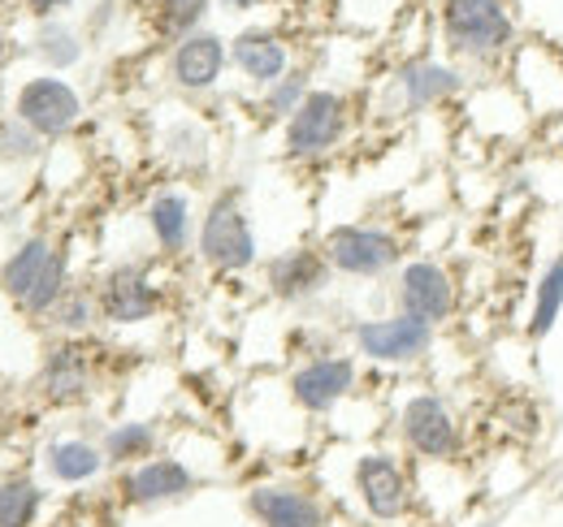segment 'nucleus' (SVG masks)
I'll use <instances>...</instances> for the list:
<instances>
[{"label": "nucleus", "instance_id": "f257e3e1", "mask_svg": "<svg viewBox=\"0 0 563 527\" xmlns=\"http://www.w3.org/2000/svg\"><path fill=\"white\" fill-rule=\"evenodd\" d=\"M442 44L455 66L507 69L511 53L525 44L516 0H442L438 13Z\"/></svg>", "mask_w": 563, "mask_h": 527}, {"label": "nucleus", "instance_id": "f03ea898", "mask_svg": "<svg viewBox=\"0 0 563 527\" xmlns=\"http://www.w3.org/2000/svg\"><path fill=\"white\" fill-rule=\"evenodd\" d=\"M399 437L421 462H460L468 450L460 411L438 390H421L399 406Z\"/></svg>", "mask_w": 563, "mask_h": 527}, {"label": "nucleus", "instance_id": "7ed1b4c3", "mask_svg": "<svg viewBox=\"0 0 563 527\" xmlns=\"http://www.w3.org/2000/svg\"><path fill=\"white\" fill-rule=\"evenodd\" d=\"M0 285L13 303H22L31 316H53V307L66 299V256L48 238H31L13 260L4 264Z\"/></svg>", "mask_w": 563, "mask_h": 527}, {"label": "nucleus", "instance_id": "20e7f679", "mask_svg": "<svg viewBox=\"0 0 563 527\" xmlns=\"http://www.w3.org/2000/svg\"><path fill=\"white\" fill-rule=\"evenodd\" d=\"M395 303L404 316L421 321L429 329H442L460 312V277L451 272V264L433 256L404 260V268L395 272Z\"/></svg>", "mask_w": 563, "mask_h": 527}, {"label": "nucleus", "instance_id": "39448f33", "mask_svg": "<svg viewBox=\"0 0 563 527\" xmlns=\"http://www.w3.org/2000/svg\"><path fill=\"white\" fill-rule=\"evenodd\" d=\"M321 251H325L334 272L360 277V281H373V277L404 268V238L395 229H382V225H334L325 234Z\"/></svg>", "mask_w": 563, "mask_h": 527}, {"label": "nucleus", "instance_id": "423d86ee", "mask_svg": "<svg viewBox=\"0 0 563 527\" xmlns=\"http://www.w3.org/2000/svg\"><path fill=\"white\" fill-rule=\"evenodd\" d=\"M507 82L520 91V100L529 104V113L538 122H560L563 117V57L555 44L542 40H525L511 61H507Z\"/></svg>", "mask_w": 563, "mask_h": 527}, {"label": "nucleus", "instance_id": "0eeeda50", "mask_svg": "<svg viewBox=\"0 0 563 527\" xmlns=\"http://www.w3.org/2000/svg\"><path fill=\"white\" fill-rule=\"evenodd\" d=\"M200 256L217 272H247L256 264V229L239 195H217L200 221Z\"/></svg>", "mask_w": 563, "mask_h": 527}, {"label": "nucleus", "instance_id": "6e6552de", "mask_svg": "<svg viewBox=\"0 0 563 527\" xmlns=\"http://www.w3.org/2000/svg\"><path fill=\"white\" fill-rule=\"evenodd\" d=\"M355 493H360L368 519H377V524H399L417 506L412 475L390 450H368L355 459Z\"/></svg>", "mask_w": 563, "mask_h": 527}, {"label": "nucleus", "instance_id": "1a4fd4ad", "mask_svg": "<svg viewBox=\"0 0 563 527\" xmlns=\"http://www.w3.org/2000/svg\"><path fill=\"white\" fill-rule=\"evenodd\" d=\"M347 122H352V109L339 91L330 87H312V96L299 104V113L286 122V156H299V160H312V156H325L343 143L347 134Z\"/></svg>", "mask_w": 563, "mask_h": 527}, {"label": "nucleus", "instance_id": "9d476101", "mask_svg": "<svg viewBox=\"0 0 563 527\" xmlns=\"http://www.w3.org/2000/svg\"><path fill=\"white\" fill-rule=\"evenodd\" d=\"M352 337H355V350L368 363L408 368V363H421L424 355L433 350L438 329H429V325L404 316V312H390V316H377V321H360Z\"/></svg>", "mask_w": 563, "mask_h": 527}, {"label": "nucleus", "instance_id": "9b49d317", "mask_svg": "<svg viewBox=\"0 0 563 527\" xmlns=\"http://www.w3.org/2000/svg\"><path fill=\"white\" fill-rule=\"evenodd\" d=\"M395 87H399V100H404L408 113H429V109L464 100L473 78H468V69L455 66L451 57H412L395 74Z\"/></svg>", "mask_w": 563, "mask_h": 527}, {"label": "nucleus", "instance_id": "f8f14e48", "mask_svg": "<svg viewBox=\"0 0 563 527\" xmlns=\"http://www.w3.org/2000/svg\"><path fill=\"white\" fill-rule=\"evenodd\" d=\"M355 390V359L352 355H317L290 372V397L308 415H330L343 397Z\"/></svg>", "mask_w": 563, "mask_h": 527}, {"label": "nucleus", "instance_id": "ddd939ff", "mask_svg": "<svg viewBox=\"0 0 563 527\" xmlns=\"http://www.w3.org/2000/svg\"><path fill=\"white\" fill-rule=\"evenodd\" d=\"M96 303H100V316L109 325H143V321L156 316L161 290L152 285V277L140 264H118L113 272H104L100 290H96Z\"/></svg>", "mask_w": 563, "mask_h": 527}, {"label": "nucleus", "instance_id": "4468645a", "mask_svg": "<svg viewBox=\"0 0 563 527\" xmlns=\"http://www.w3.org/2000/svg\"><path fill=\"white\" fill-rule=\"evenodd\" d=\"M78 117H82V100L62 78H35L18 96V122H26L40 138L70 134L78 126Z\"/></svg>", "mask_w": 563, "mask_h": 527}, {"label": "nucleus", "instance_id": "2eb2a0df", "mask_svg": "<svg viewBox=\"0 0 563 527\" xmlns=\"http://www.w3.org/2000/svg\"><path fill=\"white\" fill-rule=\"evenodd\" d=\"M330 260L321 247H290L269 260L265 268V285L269 294L282 303H303V299H317L325 285H330Z\"/></svg>", "mask_w": 563, "mask_h": 527}, {"label": "nucleus", "instance_id": "dca6fc26", "mask_svg": "<svg viewBox=\"0 0 563 527\" xmlns=\"http://www.w3.org/2000/svg\"><path fill=\"white\" fill-rule=\"evenodd\" d=\"M225 66H230V44L221 35H212V31L187 35L169 53V78L183 91H209V87H217Z\"/></svg>", "mask_w": 563, "mask_h": 527}, {"label": "nucleus", "instance_id": "f3484780", "mask_svg": "<svg viewBox=\"0 0 563 527\" xmlns=\"http://www.w3.org/2000/svg\"><path fill=\"white\" fill-rule=\"evenodd\" d=\"M196 471L183 459H147L135 462L122 480V493L131 506H165V502H178L187 493H196Z\"/></svg>", "mask_w": 563, "mask_h": 527}, {"label": "nucleus", "instance_id": "a211bd4d", "mask_svg": "<svg viewBox=\"0 0 563 527\" xmlns=\"http://www.w3.org/2000/svg\"><path fill=\"white\" fill-rule=\"evenodd\" d=\"M247 511L261 527H325V506L295 484H261L247 493Z\"/></svg>", "mask_w": 563, "mask_h": 527}, {"label": "nucleus", "instance_id": "6ab92c4d", "mask_svg": "<svg viewBox=\"0 0 563 527\" xmlns=\"http://www.w3.org/2000/svg\"><path fill=\"white\" fill-rule=\"evenodd\" d=\"M230 61L239 66L243 78H252L256 87H274L282 74H290L286 44H282L274 31H261V26H252V31H243V35L230 40Z\"/></svg>", "mask_w": 563, "mask_h": 527}, {"label": "nucleus", "instance_id": "aec40b11", "mask_svg": "<svg viewBox=\"0 0 563 527\" xmlns=\"http://www.w3.org/2000/svg\"><path fill=\"white\" fill-rule=\"evenodd\" d=\"M560 321H563V256H555L551 264H542V272L533 277L529 307H525V337L529 341H547Z\"/></svg>", "mask_w": 563, "mask_h": 527}, {"label": "nucleus", "instance_id": "412c9836", "mask_svg": "<svg viewBox=\"0 0 563 527\" xmlns=\"http://www.w3.org/2000/svg\"><path fill=\"white\" fill-rule=\"evenodd\" d=\"M494 424L507 446H533L547 433V411L533 394H503L494 406Z\"/></svg>", "mask_w": 563, "mask_h": 527}, {"label": "nucleus", "instance_id": "4be33fe9", "mask_svg": "<svg viewBox=\"0 0 563 527\" xmlns=\"http://www.w3.org/2000/svg\"><path fill=\"white\" fill-rule=\"evenodd\" d=\"M147 225L161 251H183L191 238V199L183 191H161L147 203Z\"/></svg>", "mask_w": 563, "mask_h": 527}, {"label": "nucleus", "instance_id": "5701e85b", "mask_svg": "<svg viewBox=\"0 0 563 527\" xmlns=\"http://www.w3.org/2000/svg\"><path fill=\"white\" fill-rule=\"evenodd\" d=\"M91 385V359L82 355V346H57L48 355V368H44V394L53 402H78Z\"/></svg>", "mask_w": 563, "mask_h": 527}, {"label": "nucleus", "instance_id": "b1692460", "mask_svg": "<svg viewBox=\"0 0 563 527\" xmlns=\"http://www.w3.org/2000/svg\"><path fill=\"white\" fill-rule=\"evenodd\" d=\"M100 450H104L109 462H126V467L156 459V428L143 424V419H126V424L109 428V437H104Z\"/></svg>", "mask_w": 563, "mask_h": 527}, {"label": "nucleus", "instance_id": "393cba45", "mask_svg": "<svg viewBox=\"0 0 563 527\" xmlns=\"http://www.w3.org/2000/svg\"><path fill=\"white\" fill-rule=\"evenodd\" d=\"M48 467H53V475L66 480V484H87V480L100 475L104 450L91 446V441H57V446L48 450Z\"/></svg>", "mask_w": 563, "mask_h": 527}, {"label": "nucleus", "instance_id": "a878e982", "mask_svg": "<svg viewBox=\"0 0 563 527\" xmlns=\"http://www.w3.org/2000/svg\"><path fill=\"white\" fill-rule=\"evenodd\" d=\"M205 18H209V0H161L156 4V31L165 40H174V44L196 35Z\"/></svg>", "mask_w": 563, "mask_h": 527}, {"label": "nucleus", "instance_id": "bb28decb", "mask_svg": "<svg viewBox=\"0 0 563 527\" xmlns=\"http://www.w3.org/2000/svg\"><path fill=\"white\" fill-rule=\"evenodd\" d=\"M308 96H312V82H308V74H303V69H290V74H282L274 87H265V96H261V109H265L269 117H278V122H290Z\"/></svg>", "mask_w": 563, "mask_h": 527}, {"label": "nucleus", "instance_id": "cd10ccee", "mask_svg": "<svg viewBox=\"0 0 563 527\" xmlns=\"http://www.w3.org/2000/svg\"><path fill=\"white\" fill-rule=\"evenodd\" d=\"M40 515V489L31 480L0 484V527H31Z\"/></svg>", "mask_w": 563, "mask_h": 527}, {"label": "nucleus", "instance_id": "c85d7f7f", "mask_svg": "<svg viewBox=\"0 0 563 527\" xmlns=\"http://www.w3.org/2000/svg\"><path fill=\"white\" fill-rule=\"evenodd\" d=\"M40 53H44L48 66L70 69V66H78V57H82V44H78V35H74L70 26L48 22V26L40 31Z\"/></svg>", "mask_w": 563, "mask_h": 527}, {"label": "nucleus", "instance_id": "c756f323", "mask_svg": "<svg viewBox=\"0 0 563 527\" xmlns=\"http://www.w3.org/2000/svg\"><path fill=\"white\" fill-rule=\"evenodd\" d=\"M96 312H100V303H96L91 294H82V290H66V299L53 307V321H57L66 333H82L91 321H96Z\"/></svg>", "mask_w": 563, "mask_h": 527}, {"label": "nucleus", "instance_id": "7c9ffc66", "mask_svg": "<svg viewBox=\"0 0 563 527\" xmlns=\"http://www.w3.org/2000/svg\"><path fill=\"white\" fill-rule=\"evenodd\" d=\"M35 147H40V134L31 131L26 122H0V156H35Z\"/></svg>", "mask_w": 563, "mask_h": 527}, {"label": "nucleus", "instance_id": "2f4dec72", "mask_svg": "<svg viewBox=\"0 0 563 527\" xmlns=\"http://www.w3.org/2000/svg\"><path fill=\"white\" fill-rule=\"evenodd\" d=\"M174 152H178V156L191 152V160H200V156H205V138H200L196 131H178L174 134Z\"/></svg>", "mask_w": 563, "mask_h": 527}, {"label": "nucleus", "instance_id": "473e14b6", "mask_svg": "<svg viewBox=\"0 0 563 527\" xmlns=\"http://www.w3.org/2000/svg\"><path fill=\"white\" fill-rule=\"evenodd\" d=\"M26 4H31V9H35V13H44V18H48V13H53V9H66V4H70V0H26Z\"/></svg>", "mask_w": 563, "mask_h": 527}, {"label": "nucleus", "instance_id": "72a5a7b5", "mask_svg": "<svg viewBox=\"0 0 563 527\" xmlns=\"http://www.w3.org/2000/svg\"><path fill=\"white\" fill-rule=\"evenodd\" d=\"M217 4H225V9H234V13H247V9H256V4H265V0H217Z\"/></svg>", "mask_w": 563, "mask_h": 527}]
</instances>
